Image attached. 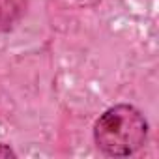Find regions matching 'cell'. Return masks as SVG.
<instances>
[{
    "label": "cell",
    "instance_id": "1",
    "mask_svg": "<svg viewBox=\"0 0 159 159\" xmlns=\"http://www.w3.org/2000/svg\"><path fill=\"white\" fill-rule=\"evenodd\" d=\"M148 124L131 105H116L105 111L94 125V139L101 152L114 157L131 155L144 144Z\"/></svg>",
    "mask_w": 159,
    "mask_h": 159
},
{
    "label": "cell",
    "instance_id": "2",
    "mask_svg": "<svg viewBox=\"0 0 159 159\" xmlns=\"http://www.w3.org/2000/svg\"><path fill=\"white\" fill-rule=\"evenodd\" d=\"M28 0H0V32L11 30L25 15Z\"/></svg>",
    "mask_w": 159,
    "mask_h": 159
},
{
    "label": "cell",
    "instance_id": "3",
    "mask_svg": "<svg viewBox=\"0 0 159 159\" xmlns=\"http://www.w3.org/2000/svg\"><path fill=\"white\" fill-rule=\"evenodd\" d=\"M15 159L17 157V153L8 146V144H2V142H0V159Z\"/></svg>",
    "mask_w": 159,
    "mask_h": 159
}]
</instances>
